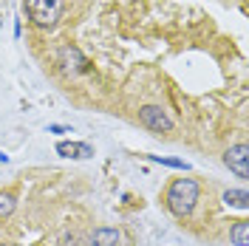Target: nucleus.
Wrapping results in <instances>:
<instances>
[{"instance_id":"nucleus-1","label":"nucleus","mask_w":249,"mask_h":246,"mask_svg":"<svg viewBox=\"0 0 249 246\" xmlns=\"http://www.w3.org/2000/svg\"><path fill=\"white\" fill-rule=\"evenodd\" d=\"M198 181H193V178H176L167 190V207H170L173 215L184 218L193 212V207H196V201H198Z\"/></svg>"},{"instance_id":"nucleus-2","label":"nucleus","mask_w":249,"mask_h":246,"mask_svg":"<svg viewBox=\"0 0 249 246\" xmlns=\"http://www.w3.org/2000/svg\"><path fill=\"white\" fill-rule=\"evenodd\" d=\"M26 12L37 26H54L62 15V0H26Z\"/></svg>"},{"instance_id":"nucleus-3","label":"nucleus","mask_w":249,"mask_h":246,"mask_svg":"<svg viewBox=\"0 0 249 246\" xmlns=\"http://www.w3.org/2000/svg\"><path fill=\"white\" fill-rule=\"evenodd\" d=\"M139 122L153 130V133H170L173 130V119L167 116V110L159 108V105H144L139 108Z\"/></svg>"},{"instance_id":"nucleus-4","label":"nucleus","mask_w":249,"mask_h":246,"mask_svg":"<svg viewBox=\"0 0 249 246\" xmlns=\"http://www.w3.org/2000/svg\"><path fill=\"white\" fill-rule=\"evenodd\" d=\"M224 164L232 170L235 176L241 178H249V147L247 144H235L224 153Z\"/></svg>"},{"instance_id":"nucleus-5","label":"nucleus","mask_w":249,"mask_h":246,"mask_svg":"<svg viewBox=\"0 0 249 246\" xmlns=\"http://www.w3.org/2000/svg\"><path fill=\"white\" fill-rule=\"evenodd\" d=\"M57 153L65 156V158H91L93 147L85 144V141H60L57 144Z\"/></svg>"},{"instance_id":"nucleus-6","label":"nucleus","mask_w":249,"mask_h":246,"mask_svg":"<svg viewBox=\"0 0 249 246\" xmlns=\"http://www.w3.org/2000/svg\"><path fill=\"white\" fill-rule=\"evenodd\" d=\"M119 241H122L119 229H113V227H99V229L91 232L88 246H119Z\"/></svg>"},{"instance_id":"nucleus-7","label":"nucleus","mask_w":249,"mask_h":246,"mask_svg":"<svg viewBox=\"0 0 249 246\" xmlns=\"http://www.w3.org/2000/svg\"><path fill=\"white\" fill-rule=\"evenodd\" d=\"M224 204L232 210H247L249 207V193L247 190H227L224 193Z\"/></svg>"},{"instance_id":"nucleus-8","label":"nucleus","mask_w":249,"mask_h":246,"mask_svg":"<svg viewBox=\"0 0 249 246\" xmlns=\"http://www.w3.org/2000/svg\"><path fill=\"white\" fill-rule=\"evenodd\" d=\"M230 241H232V246H249V224L247 221L235 224L232 232H230Z\"/></svg>"},{"instance_id":"nucleus-9","label":"nucleus","mask_w":249,"mask_h":246,"mask_svg":"<svg viewBox=\"0 0 249 246\" xmlns=\"http://www.w3.org/2000/svg\"><path fill=\"white\" fill-rule=\"evenodd\" d=\"M150 161L156 164H164V167H173V170H190L184 158H170V156H150Z\"/></svg>"},{"instance_id":"nucleus-10","label":"nucleus","mask_w":249,"mask_h":246,"mask_svg":"<svg viewBox=\"0 0 249 246\" xmlns=\"http://www.w3.org/2000/svg\"><path fill=\"white\" fill-rule=\"evenodd\" d=\"M15 207H17V198L12 193H0V218H9L15 212Z\"/></svg>"},{"instance_id":"nucleus-11","label":"nucleus","mask_w":249,"mask_h":246,"mask_svg":"<svg viewBox=\"0 0 249 246\" xmlns=\"http://www.w3.org/2000/svg\"><path fill=\"white\" fill-rule=\"evenodd\" d=\"M48 130H51V133H65L68 127H62V124H48Z\"/></svg>"},{"instance_id":"nucleus-12","label":"nucleus","mask_w":249,"mask_h":246,"mask_svg":"<svg viewBox=\"0 0 249 246\" xmlns=\"http://www.w3.org/2000/svg\"><path fill=\"white\" fill-rule=\"evenodd\" d=\"M0 161H3V164H6V161H9V156H6V153H0Z\"/></svg>"},{"instance_id":"nucleus-13","label":"nucleus","mask_w":249,"mask_h":246,"mask_svg":"<svg viewBox=\"0 0 249 246\" xmlns=\"http://www.w3.org/2000/svg\"><path fill=\"white\" fill-rule=\"evenodd\" d=\"M0 246H3V244H0Z\"/></svg>"}]
</instances>
